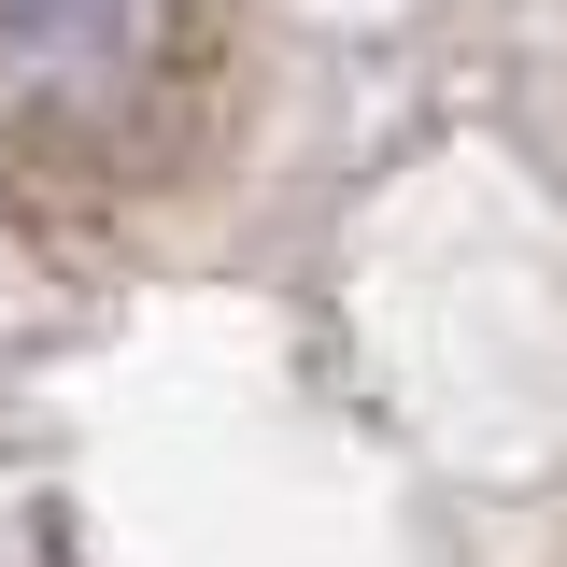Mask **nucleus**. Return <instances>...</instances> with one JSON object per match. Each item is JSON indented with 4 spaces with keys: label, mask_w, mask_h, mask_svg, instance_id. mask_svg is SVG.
Wrapping results in <instances>:
<instances>
[{
    "label": "nucleus",
    "mask_w": 567,
    "mask_h": 567,
    "mask_svg": "<svg viewBox=\"0 0 567 567\" xmlns=\"http://www.w3.org/2000/svg\"><path fill=\"white\" fill-rule=\"evenodd\" d=\"M156 29H171V0H0V71L43 114H114L156 71Z\"/></svg>",
    "instance_id": "obj_1"
}]
</instances>
